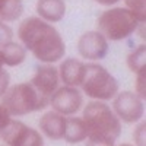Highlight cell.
Segmentation results:
<instances>
[{
	"instance_id": "cell-1",
	"label": "cell",
	"mask_w": 146,
	"mask_h": 146,
	"mask_svg": "<svg viewBox=\"0 0 146 146\" xmlns=\"http://www.w3.org/2000/svg\"><path fill=\"white\" fill-rule=\"evenodd\" d=\"M19 42L40 63L56 64L66 56V42L58 29L38 16H28L18 25Z\"/></svg>"
},
{
	"instance_id": "cell-2",
	"label": "cell",
	"mask_w": 146,
	"mask_h": 146,
	"mask_svg": "<svg viewBox=\"0 0 146 146\" xmlns=\"http://www.w3.org/2000/svg\"><path fill=\"white\" fill-rule=\"evenodd\" d=\"M82 120L88 130V137L114 140L121 135V121L107 102L91 100L82 108Z\"/></svg>"
},
{
	"instance_id": "cell-3",
	"label": "cell",
	"mask_w": 146,
	"mask_h": 146,
	"mask_svg": "<svg viewBox=\"0 0 146 146\" xmlns=\"http://www.w3.org/2000/svg\"><path fill=\"white\" fill-rule=\"evenodd\" d=\"M10 117H23L32 113L44 111L48 107V98L42 96L31 82H21L10 85L0 100Z\"/></svg>"
},
{
	"instance_id": "cell-4",
	"label": "cell",
	"mask_w": 146,
	"mask_h": 146,
	"mask_svg": "<svg viewBox=\"0 0 146 146\" xmlns=\"http://www.w3.org/2000/svg\"><path fill=\"white\" fill-rule=\"evenodd\" d=\"M79 89L89 100L108 102L118 94L120 83L102 64L98 62H88L85 64V73Z\"/></svg>"
},
{
	"instance_id": "cell-5",
	"label": "cell",
	"mask_w": 146,
	"mask_h": 146,
	"mask_svg": "<svg viewBox=\"0 0 146 146\" xmlns=\"http://www.w3.org/2000/svg\"><path fill=\"white\" fill-rule=\"evenodd\" d=\"M137 18L124 6L105 7L96 19V31L108 41H123L136 32L139 27Z\"/></svg>"
},
{
	"instance_id": "cell-6",
	"label": "cell",
	"mask_w": 146,
	"mask_h": 146,
	"mask_svg": "<svg viewBox=\"0 0 146 146\" xmlns=\"http://www.w3.org/2000/svg\"><path fill=\"white\" fill-rule=\"evenodd\" d=\"M0 139L7 146H44V136L38 129L13 117L0 129Z\"/></svg>"
},
{
	"instance_id": "cell-7",
	"label": "cell",
	"mask_w": 146,
	"mask_h": 146,
	"mask_svg": "<svg viewBox=\"0 0 146 146\" xmlns=\"http://www.w3.org/2000/svg\"><path fill=\"white\" fill-rule=\"evenodd\" d=\"M113 111L121 123L136 124L145 115V101L135 91H118L111 100Z\"/></svg>"
},
{
	"instance_id": "cell-8",
	"label": "cell",
	"mask_w": 146,
	"mask_h": 146,
	"mask_svg": "<svg viewBox=\"0 0 146 146\" xmlns=\"http://www.w3.org/2000/svg\"><path fill=\"white\" fill-rule=\"evenodd\" d=\"M83 105L85 95L82 91L76 86H67V85H60L48 100V107L66 117L76 115L79 111H82Z\"/></svg>"
},
{
	"instance_id": "cell-9",
	"label": "cell",
	"mask_w": 146,
	"mask_h": 146,
	"mask_svg": "<svg viewBox=\"0 0 146 146\" xmlns=\"http://www.w3.org/2000/svg\"><path fill=\"white\" fill-rule=\"evenodd\" d=\"M78 54L82 60L86 62H101L108 56L110 41L100 31H86L83 32L76 42Z\"/></svg>"
},
{
	"instance_id": "cell-10",
	"label": "cell",
	"mask_w": 146,
	"mask_h": 146,
	"mask_svg": "<svg viewBox=\"0 0 146 146\" xmlns=\"http://www.w3.org/2000/svg\"><path fill=\"white\" fill-rule=\"evenodd\" d=\"M29 82L42 96H45L48 100H50L51 94L62 85L58 78L57 66L50 63H40L36 66Z\"/></svg>"
},
{
	"instance_id": "cell-11",
	"label": "cell",
	"mask_w": 146,
	"mask_h": 146,
	"mask_svg": "<svg viewBox=\"0 0 146 146\" xmlns=\"http://www.w3.org/2000/svg\"><path fill=\"white\" fill-rule=\"evenodd\" d=\"M58 63L60 64L57 66V70H58L60 83L79 88L83 79L85 64L86 63L82 58H76V57H63Z\"/></svg>"
},
{
	"instance_id": "cell-12",
	"label": "cell",
	"mask_w": 146,
	"mask_h": 146,
	"mask_svg": "<svg viewBox=\"0 0 146 146\" xmlns=\"http://www.w3.org/2000/svg\"><path fill=\"white\" fill-rule=\"evenodd\" d=\"M66 115L56 113L54 110L45 111L38 120L40 133L50 140H62L66 129Z\"/></svg>"
},
{
	"instance_id": "cell-13",
	"label": "cell",
	"mask_w": 146,
	"mask_h": 146,
	"mask_svg": "<svg viewBox=\"0 0 146 146\" xmlns=\"http://www.w3.org/2000/svg\"><path fill=\"white\" fill-rule=\"evenodd\" d=\"M35 12L38 18L54 25L66 16L67 5L66 0H36Z\"/></svg>"
},
{
	"instance_id": "cell-14",
	"label": "cell",
	"mask_w": 146,
	"mask_h": 146,
	"mask_svg": "<svg viewBox=\"0 0 146 146\" xmlns=\"http://www.w3.org/2000/svg\"><path fill=\"white\" fill-rule=\"evenodd\" d=\"M0 53H2L3 66L7 67H18L25 63L28 57V51L19 41L12 40L3 47H0Z\"/></svg>"
},
{
	"instance_id": "cell-15",
	"label": "cell",
	"mask_w": 146,
	"mask_h": 146,
	"mask_svg": "<svg viewBox=\"0 0 146 146\" xmlns=\"http://www.w3.org/2000/svg\"><path fill=\"white\" fill-rule=\"evenodd\" d=\"M86 137H88V130L82 117H76V115L67 117L63 140H66L69 145H78V143H83Z\"/></svg>"
},
{
	"instance_id": "cell-16",
	"label": "cell",
	"mask_w": 146,
	"mask_h": 146,
	"mask_svg": "<svg viewBox=\"0 0 146 146\" xmlns=\"http://www.w3.org/2000/svg\"><path fill=\"white\" fill-rule=\"evenodd\" d=\"M23 10V0H0V19L7 23L19 21Z\"/></svg>"
},
{
	"instance_id": "cell-17",
	"label": "cell",
	"mask_w": 146,
	"mask_h": 146,
	"mask_svg": "<svg viewBox=\"0 0 146 146\" xmlns=\"http://www.w3.org/2000/svg\"><path fill=\"white\" fill-rule=\"evenodd\" d=\"M127 69L133 73H136L146 67V45L145 42L137 45L133 51H130L126 57Z\"/></svg>"
},
{
	"instance_id": "cell-18",
	"label": "cell",
	"mask_w": 146,
	"mask_h": 146,
	"mask_svg": "<svg viewBox=\"0 0 146 146\" xmlns=\"http://www.w3.org/2000/svg\"><path fill=\"white\" fill-rule=\"evenodd\" d=\"M124 7L137 18L139 22L146 21V0H123Z\"/></svg>"
},
{
	"instance_id": "cell-19",
	"label": "cell",
	"mask_w": 146,
	"mask_h": 146,
	"mask_svg": "<svg viewBox=\"0 0 146 146\" xmlns=\"http://www.w3.org/2000/svg\"><path fill=\"white\" fill-rule=\"evenodd\" d=\"M136 80H135V92L145 101L146 98V67L136 72Z\"/></svg>"
},
{
	"instance_id": "cell-20",
	"label": "cell",
	"mask_w": 146,
	"mask_h": 146,
	"mask_svg": "<svg viewBox=\"0 0 146 146\" xmlns=\"http://www.w3.org/2000/svg\"><path fill=\"white\" fill-rule=\"evenodd\" d=\"M145 135H146V123H145V120H140L139 123H136V127L133 130V145L135 146H146Z\"/></svg>"
},
{
	"instance_id": "cell-21",
	"label": "cell",
	"mask_w": 146,
	"mask_h": 146,
	"mask_svg": "<svg viewBox=\"0 0 146 146\" xmlns=\"http://www.w3.org/2000/svg\"><path fill=\"white\" fill-rule=\"evenodd\" d=\"M15 38V32L10 28V25L7 22L0 19V47H3L5 44H7L9 41H12Z\"/></svg>"
},
{
	"instance_id": "cell-22",
	"label": "cell",
	"mask_w": 146,
	"mask_h": 146,
	"mask_svg": "<svg viewBox=\"0 0 146 146\" xmlns=\"http://www.w3.org/2000/svg\"><path fill=\"white\" fill-rule=\"evenodd\" d=\"M10 86V73L6 69H0V100L6 94V91Z\"/></svg>"
},
{
	"instance_id": "cell-23",
	"label": "cell",
	"mask_w": 146,
	"mask_h": 146,
	"mask_svg": "<svg viewBox=\"0 0 146 146\" xmlns=\"http://www.w3.org/2000/svg\"><path fill=\"white\" fill-rule=\"evenodd\" d=\"M83 143L85 146H115L114 140L101 139V137H86Z\"/></svg>"
},
{
	"instance_id": "cell-24",
	"label": "cell",
	"mask_w": 146,
	"mask_h": 146,
	"mask_svg": "<svg viewBox=\"0 0 146 146\" xmlns=\"http://www.w3.org/2000/svg\"><path fill=\"white\" fill-rule=\"evenodd\" d=\"M10 118H12V117H10L9 113L6 111V108H5L2 104H0V129H2Z\"/></svg>"
},
{
	"instance_id": "cell-25",
	"label": "cell",
	"mask_w": 146,
	"mask_h": 146,
	"mask_svg": "<svg viewBox=\"0 0 146 146\" xmlns=\"http://www.w3.org/2000/svg\"><path fill=\"white\" fill-rule=\"evenodd\" d=\"M94 2L104 7H111V6H117L121 0H94Z\"/></svg>"
},
{
	"instance_id": "cell-26",
	"label": "cell",
	"mask_w": 146,
	"mask_h": 146,
	"mask_svg": "<svg viewBox=\"0 0 146 146\" xmlns=\"http://www.w3.org/2000/svg\"><path fill=\"white\" fill-rule=\"evenodd\" d=\"M115 146H135L133 143H127V142H124V143H120V145H115Z\"/></svg>"
},
{
	"instance_id": "cell-27",
	"label": "cell",
	"mask_w": 146,
	"mask_h": 146,
	"mask_svg": "<svg viewBox=\"0 0 146 146\" xmlns=\"http://www.w3.org/2000/svg\"><path fill=\"white\" fill-rule=\"evenodd\" d=\"M3 67V60H2V53H0V69Z\"/></svg>"
},
{
	"instance_id": "cell-28",
	"label": "cell",
	"mask_w": 146,
	"mask_h": 146,
	"mask_svg": "<svg viewBox=\"0 0 146 146\" xmlns=\"http://www.w3.org/2000/svg\"><path fill=\"white\" fill-rule=\"evenodd\" d=\"M2 146H7V145H5V143H3V145H2Z\"/></svg>"
}]
</instances>
